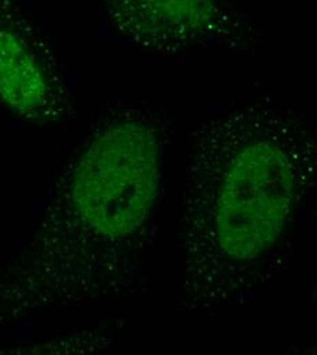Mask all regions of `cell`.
I'll use <instances>...</instances> for the list:
<instances>
[{
    "instance_id": "1",
    "label": "cell",
    "mask_w": 317,
    "mask_h": 355,
    "mask_svg": "<svg viewBox=\"0 0 317 355\" xmlns=\"http://www.w3.org/2000/svg\"><path fill=\"white\" fill-rule=\"evenodd\" d=\"M317 189V130L267 97L193 126L180 198L177 311L212 315L253 300L282 268Z\"/></svg>"
},
{
    "instance_id": "2",
    "label": "cell",
    "mask_w": 317,
    "mask_h": 355,
    "mask_svg": "<svg viewBox=\"0 0 317 355\" xmlns=\"http://www.w3.org/2000/svg\"><path fill=\"white\" fill-rule=\"evenodd\" d=\"M170 129L164 111L132 103L96 121L0 269V325L145 291Z\"/></svg>"
},
{
    "instance_id": "3",
    "label": "cell",
    "mask_w": 317,
    "mask_h": 355,
    "mask_svg": "<svg viewBox=\"0 0 317 355\" xmlns=\"http://www.w3.org/2000/svg\"><path fill=\"white\" fill-rule=\"evenodd\" d=\"M104 18L122 39L167 55L214 46L252 52L263 31L235 7L209 0H114Z\"/></svg>"
},
{
    "instance_id": "4",
    "label": "cell",
    "mask_w": 317,
    "mask_h": 355,
    "mask_svg": "<svg viewBox=\"0 0 317 355\" xmlns=\"http://www.w3.org/2000/svg\"><path fill=\"white\" fill-rule=\"evenodd\" d=\"M73 85L42 29L12 1L0 0V98L39 128L74 115Z\"/></svg>"
},
{
    "instance_id": "5",
    "label": "cell",
    "mask_w": 317,
    "mask_h": 355,
    "mask_svg": "<svg viewBox=\"0 0 317 355\" xmlns=\"http://www.w3.org/2000/svg\"><path fill=\"white\" fill-rule=\"evenodd\" d=\"M114 340L115 332L110 327H93L3 350L0 355H101L111 349Z\"/></svg>"
},
{
    "instance_id": "6",
    "label": "cell",
    "mask_w": 317,
    "mask_h": 355,
    "mask_svg": "<svg viewBox=\"0 0 317 355\" xmlns=\"http://www.w3.org/2000/svg\"><path fill=\"white\" fill-rule=\"evenodd\" d=\"M287 355H317V346L308 347V349H298L293 353H289Z\"/></svg>"
},
{
    "instance_id": "7",
    "label": "cell",
    "mask_w": 317,
    "mask_h": 355,
    "mask_svg": "<svg viewBox=\"0 0 317 355\" xmlns=\"http://www.w3.org/2000/svg\"><path fill=\"white\" fill-rule=\"evenodd\" d=\"M316 294H317V287H316Z\"/></svg>"
}]
</instances>
